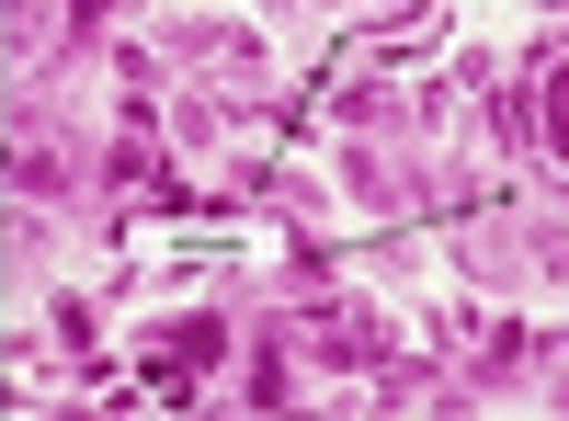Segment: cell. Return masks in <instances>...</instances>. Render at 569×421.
Wrapping results in <instances>:
<instances>
[{"label": "cell", "mask_w": 569, "mask_h": 421, "mask_svg": "<svg viewBox=\"0 0 569 421\" xmlns=\"http://www.w3.org/2000/svg\"><path fill=\"white\" fill-rule=\"evenodd\" d=\"M547 137H558V160H569V69L547 80Z\"/></svg>", "instance_id": "cell-1"}]
</instances>
